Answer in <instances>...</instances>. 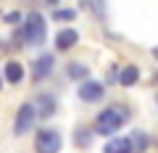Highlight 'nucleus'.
Returning <instances> with one entry per match:
<instances>
[{"mask_svg": "<svg viewBox=\"0 0 158 153\" xmlns=\"http://www.w3.org/2000/svg\"><path fill=\"white\" fill-rule=\"evenodd\" d=\"M127 116H129V111H127L124 106H108V108H103V111L98 113V119H95V132H100V135H113L116 130L124 127Z\"/></svg>", "mask_w": 158, "mask_h": 153, "instance_id": "obj_1", "label": "nucleus"}, {"mask_svg": "<svg viewBox=\"0 0 158 153\" xmlns=\"http://www.w3.org/2000/svg\"><path fill=\"white\" fill-rule=\"evenodd\" d=\"M48 24H45V19H42V13H29L27 16V21H24V27H21V40L27 42V45H42L45 42V37H48Z\"/></svg>", "mask_w": 158, "mask_h": 153, "instance_id": "obj_2", "label": "nucleus"}, {"mask_svg": "<svg viewBox=\"0 0 158 153\" xmlns=\"http://www.w3.org/2000/svg\"><path fill=\"white\" fill-rule=\"evenodd\" d=\"M61 135L56 130H40L37 140H34V151L37 153H58L61 151Z\"/></svg>", "mask_w": 158, "mask_h": 153, "instance_id": "obj_3", "label": "nucleus"}, {"mask_svg": "<svg viewBox=\"0 0 158 153\" xmlns=\"http://www.w3.org/2000/svg\"><path fill=\"white\" fill-rule=\"evenodd\" d=\"M34 119H37V113H34L32 103H24V106L16 111V121H13V135H27V132L32 130Z\"/></svg>", "mask_w": 158, "mask_h": 153, "instance_id": "obj_4", "label": "nucleus"}, {"mask_svg": "<svg viewBox=\"0 0 158 153\" xmlns=\"http://www.w3.org/2000/svg\"><path fill=\"white\" fill-rule=\"evenodd\" d=\"M103 85L100 82H92V79H85L82 85H79V98L82 100H87V103H95V100H100L103 98Z\"/></svg>", "mask_w": 158, "mask_h": 153, "instance_id": "obj_5", "label": "nucleus"}, {"mask_svg": "<svg viewBox=\"0 0 158 153\" xmlns=\"http://www.w3.org/2000/svg\"><path fill=\"white\" fill-rule=\"evenodd\" d=\"M50 69H53V56L42 53V56H37L34 63H32V77H34V79H42V77L50 74Z\"/></svg>", "mask_w": 158, "mask_h": 153, "instance_id": "obj_6", "label": "nucleus"}, {"mask_svg": "<svg viewBox=\"0 0 158 153\" xmlns=\"http://www.w3.org/2000/svg\"><path fill=\"white\" fill-rule=\"evenodd\" d=\"M77 40H79L77 29H63V32H58V37H56V48L58 50H71V48L77 45Z\"/></svg>", "mask_w": 158, "mask_h": 153, "instance_id": "obj_7", "label": "nucleus"}, {"mask_svg": "<svg viewBox=\"0 0 158 153\" xmlns=\"http://www.w3.org/2000/svg\"><path fill=\"white\" fill-rule=\"evenodd\" d=\"M32 108H34V113L42 116V119H48V116H53V111H56V100H53V95H40Z\"/></svg>", "mask_w": 158, "mask_h": 153, "instance_id": "obj_8", "label": "nucleus"}, {"mask_svg": "<svg viewBox=\"0 0 158 153\" xmlns=\"http://www.w3.org/2000/svg\"><path fill=\"white\" fill-rule=\"evenodd\" d=\"M3 77H6V82H11V85H19V82L24 79V66L19 61H8L6 69H3Z\"/></svg>", "mask_w": 158, "mask_h": 153, "instance_id": "obj_9", "label": "nucleus"}, {"mask_svg": "<svg viewBox=\"0 0 158 153\" xmlns=\"http://www.w3.org/2000/svg\"><path fill=\"white\" fill-rule=\"evenodd\" d=\"M132 145H129V137H111L103 148V153H129Z\"/></svg>", "mask_w": 158, "mask_h": 153, "instance_id": "obj_10", "label": "nucleus"}, {"mask_svg": "<svg viewBox=\"0 0 158 153\" xmlns=\"http://www.w3.org/2000/svg\"><path fill=\"white\" fill-rule=\"evenodd\" d=\"M137 79H140V69L137 66H124L118 71V85H124V87L137 85Z\"/></svg>", "mask_w": 158, "mask_h": 153, "instance_id": "obj_11", "label": "nucleus"}, {"mask_svg": "<svg viewBox=\"0 0 158 153\" xmlns=\"http://www.w3.org/2000/svg\"><path fill=\"white\" fill-rule=\"evenodd\" d=\"M148 142H150V137H148L145 132H132V135H129L132 151H129V153H142V151L148 148Z\"/></svg>", "mask_w": 158, "mask_h": 153, "instance_id": "obj_12", "label": "nucleus"}, {"mask_svg": "<svg viewBox=\"0 0 158 153\" xmlns=\"http://www.w3.org/2000/svg\"><path fill=\"white\" fill-rule=\"evenodd\" d=\"M69 77H71V79H82V77H87V69L82 66V63H71V66H69Z\"/></svg>", "mask_w": 158, "mask_h": 153, "instance_id": "obj_13", "label": "nucleus"}, {"mask_svg": "<svg viewBox=\"0 0 158 153\" xmlns=\"http://www.w3.org/2000/svg\"><path fill=\"white\" fill-rule=\"evenodd\" d=\"M53 19H56V21H71V19H77V13H74L71 8H63V11L53 13Z\"/></svg>", "mask_w": 158, "mask_h": 153, "instance_id": "obj_14", "label": "nucleus"}, {"mask_svg": "<svg viewBox=\"0 0 158 153\" xmlns=\"http://www.w3.org/2000/svg\"><path fill=\"white\" fill-rule=\"evenodd\" d=\"M77 145L79 148H87V145H90V132H87V130H77Z\"/></svg>", "mask_w": 158, "mask_h": 153, "instance_id": "obj_15", "label": "nucleus"}, {"mask_svg": "<svg viewBox=\"0 0 158 153\" xmlns=\"http://www.w3.org/2000/svg\"><path fill=\"white\" fill-rule=\"evenodd\" d=\"M3 19H6L8 24H19V21H21V13H19V11H8Z\"/></svg>", "mask_w": 158, "mask_h": 153, "instance_id": "obj_16", "label": "nucleus"}, {"mask_svg": "<svg viewBox=\"0 0 158 153\" xmlns=\"http://www.w3.org/2000/svg\"><path fill=\"white\" fill-rule=\"evenodd\" d=\"M153 58H156V61H158V45L153 48Z\"/></svg>", "mask_w": 158, "mask_h": 153, "instance_id": "obj_17", "label": "nucleus"}, {"mask_svg": "<svg viewBox=\"0 0 158 153\" xmlns=\"http://www.w3.org/2000/svg\"><path fill=\"white\" fill-rule=\"evenodd\" d=\"M48 3H58V0H48Z\"/></svg>", "mask_w": 158, "mask_h": 153, "instance_id": "obj_18", "label": "nucleus"}, {"mask_svg": "<svg viewBox=\"0 0 158 153\" xmlns=\"http://www.w3.org/2000/svg\"><path fill=\"white\" fill-rule=\"evenodd\" d=\"M0 87H3V77H0Z\"/></svg>", "mask_w": 158, "mask_h": 153, "instance_id": "obj_19", "label": "nucleus"}]
</instances>
